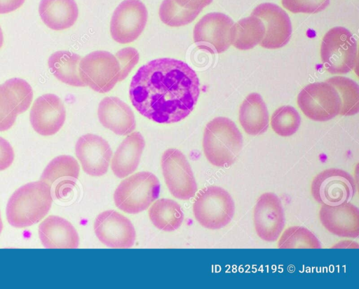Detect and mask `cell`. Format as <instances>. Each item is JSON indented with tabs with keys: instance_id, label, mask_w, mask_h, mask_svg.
Listing matches in <instances>:
<instances>
[{
	"instance_id": "cell-1",
	"label": "cell",
	"mask_w": 359,
	"mask_h": 289,
	"mask_svg": "<svg viewBox=\"0 0 359 289\" xmlns=\"http://www.w3.org/2000/svg\"><path fill=\"white\" fill-rule=\"evenodd\" d=\"M200 94V82L186 62L173 58L153 59L133 77L130 99L145 118L158 123L179 122L193 111Z\"/></svg>"
},
{
	"instance_id": "cell-2",
	"label": "cell",
	"mask_w": 359,
	"mask_h": 289,
	"mask_svg": "<svg viewBox=\"0 0 359 289\" xmlns=\"http://www.w3.org/2000/svg\"><path fill=\"white\" fill-rule=\"evenodd\" d=\"M52 202L49 185L41 180L27 183L11 196L6 206L7 220L16 228L32 226L47 215Z\"/></svg>"
},
{
	"instance_id": "cell-3",
	"label": "cell",
	"mask_w": 359,
	"mask_h": 289,
	"mask_svg": "<svg viewBox=\"0 0 359 289\" xmlns=\"http://www.w3.org/2000/svg\"><path fill=\"white\" fill-rule=\"evenodd\" d=\"M243 147V136L229 118L217 117L205 126L203 149L208 162L214 166L229 167L234 163Z\"/></svg>"
},
{
	"instance_id": "cell-4",
	"label": "cell",
	"mask_w": 359,
	"mask_h": 289,
	"mask_svg": "<svg viewBox=\"0 0 359 289\" xmlns=\"http://www.w3.org/2000/svg\"><path fill=\"white\" fill-rule=\"evenodd\" d=\"M158 178L149 171L137 172L121 182L114 193L115 205L123 212L137 214L148 209L160 194Z\"/></svg>"
},
{
	"instance_id": "cell-5",
	"label": "cell",
	"mask_w": 359,
	"mask_h": 289,
	"mask_svg": "<svg viewBox=\"0 0 359 289\" xmlns=\"http://www.w3.org/2000/svg\"><path fill=\"white\" fill-rule=\"evenodd\" d=\"M196 220L209 230H219L226 226L235 213L234 202L224 188L208 186L197 194L193 204Z\"/></svg>"
},
{
	"instance_id": "cell-6",
	"label": "cell",
	"mask_w": 359,
	"mask_h": 289,
	"mask_svg": "<svg viewBox=\"0 0 359 289\" xmlns=\"http://www.w3.org/2000/svg\"><path fill=\"white\" fill-rule=\"evenodd\" d=\"M320 57L324 68L329 73H347L356 64V40L347 29L333 27L323 38Z\"/></svg>"
},
{
	"instance_id": "cell-7",
	"label": "cell",
	"mask_w": 359,
	"mask_h": 289,
	"mask_svg": "<svg viewBox=\"0 0 359 289\" xmlns=\"http://www.w3.org/2000/svg\"><path fill=\"white\" fill-rule=\"evenodd\" d=\"M79 72L85 85L104 93L119 81L120 66L114 55L105 50H96L81 59Z\"/></svg>"
},
{
	"instance_id": "cell-8",
	"label": "cell",
	"mask_w": 359,
	"mask_h": 289,
	"mask_svg": "<svg viewBox=\"0 0 359 289\" xmlns=\"http://www.w3.org/2000/svg\"><path fill=\"white\" fill-rule=\"evenodd\" d=\"M302 113L314 121H327L339 114L341 99L336 88L328 82L307 85L297 96Z\"/></svg>"
},
{
	"instance_id": "cell-9",
	"label": "cell",
	"mask_w": 359,
	"mask_h": 289,
	"mask_svg": "<svg viewBox=\"0 0 359 289\" xmlns=\"http://www.w3.org/2000/svg\"><path fill=\"white\" fill-rule=\"evenodd\" d=\"M355 190L353 176L336 168L327 169L318 174L311 185L313 198L322 205L336 206L348 202Z\"/></svg>"
},
{
	"instance_id": "cell-10",
	"label": "cell",
	"mask_w": 359,
	"mask_h": 289,
	"mask_svg": "<svg viewBox=\"0 0 359 289\" xmlns=\"http://www.w3.org/2000/svg\"><path fill=\"white\" fill-rule=\"evenodd\" d=\"M233 24L232 19L224 13H209L196 24L194 41L201 49L222 53L232 45Z\"/></svg>"
},
{
	"instance_id": "cell-11",
	"label": "cell",
	"mask_w": 359,
	"mask_h": 289,
	"mask_svg": "<svg viewBox=\"0 0 359 289\" xmlns=\"http://www.w3.org/2000/svg\"><path fill=\"white\" fill-rule=\"evenodd\" d=\"M161 169L165 184L177 199L188 200L194 197L197 184L191 167L184 155L169 148L161 157Z\"/></svg>"
},
{
	"instance_id": "cell-12",
	"label": "cell",
	"mask_w": 359,
	"mask_h": 289,
	"mask_svg": "<svg viewBox=\"0 0 359 289\" xmlns=\"http://www.w3.org/2000/svg\"><path fill=\"white\" fill-rule=\"evenodd\" d=\"M148 11L140 0H123L114 10L110 21V34L118 43L135 41L142 33Z\"/></svg>"
},
{
	"instance_id": "cell-13",
	"label": "cell",
	"mask_w": 359,
	"mask_h": 289,
	"mask_svg": "<svg viewBox=\"0 0 359 289\" xmlns=\"http://www.w3.org/2000/svg\"><path fill=\"white\" fill-rule=\"evenodd\" d=\"M96 237L104 245L114 248L133 246L136 233L131 221L114 210L100 213L94 222Z\"/></svg>"
},
{
	"instance_id": "cell-14",
	"label": "cell",
	"mask_w": 359,
	"mask_h": 289,
	"mask_svg": "<svg viewBox=\"0 0 359 289\" xmlns=\"http://www.w3.org/2000/svg\"><path fill=\"white\" fill-rule=\"evenodd\" d=\"M253 223L258 237L265 241H276L285 226V215L280 198L265 192L258 198L253 211Z\"/></svg>"
},
{
	"instance_id": "cell-15",
	"label": "cell",
	"mask_w": 359,
	"mask_h": 289,
	"mask_svg": "<svg viewBox=\"0 0 359 289\" xmlns=\"http://www.w3.org/2000/svg\"><path fill=\"white\" fill-rule=\"evenodd\" d=\"M251 15L261 19L265 34L259 45L267 49H277L285 45L290 39L292 24L287 13L272 3L258 5Z\"/></svg>"
},
{
	"instance_id": "cell-16",
	"label": "cell",
	"mask_w": 359,
	"mask_h": 289,
	"mask_svg": "<svg viewBox=\"0 0 359 289\" xmlns=\"http://www.w3.org/2000/svg\"><path fill=\"white\" fill-rule=\"evenodd\" d=\"M66 119V110L61 99L54 94H45L35 99L29 113L34 130L44 136L56 134Z\"/></svg>"
},
{
	"instance_id": "cell-17",
	"label": "cell",
	"mask_w": 359,
	"mask_h": 289,
	"mask_svg": "<svg viewBox=\"0 0 359 289\" xmlns=\"http://www.w3.org/2000/svg\"><path fill=\"white\" fill-rule=\"evenodd\" d=\"M75 153L87 174L101 176L107 172L112 150L102 137L94 134L81 136L76 143Z\"/></svg>"
},
{
	"instance_id": "cell-18",
	"label": "cell",
	"mask_w": 359,
	"mask_h": 289,
	"mask_svg": "<svg viewBox=\"0 0 359 289\" xmlns=\"http://www.w3.org/2000/svg\"><path fill=\"white\" fill-rule=\"evenodd\" d=\"M319 218L323 226L334 235L347 238L359 236V210L349 202L336 206L323 205Z\"/></svg>"
},
{
	"instance_id": "cell-19",
	"label": "cell",
	"mask_w": 359,
	"mask_h": 289,
	"mask_svg": "<svg viewBox=\"0 0 359 289\" xmlns=\"http://www.w3.org/2000/svg\"><path fill=\"white\" fill-rule=\"evenodd\" d=\"M97 117L104 127L117 135H128L136 127L133 111L126 103L116 97H106L101 100Z\"/></svg>"
},
{
	"instance_id": "cell-20",
	"label": "cell",
	"mask_w": 359,
	"mask_h": 289,
	"mask_svg": "<svg viewBox=\"0 0 359 289\" xmlns=\"http://www.w3.org/2000/svg\"><path fill=\"white\" fill-rule=\"evenodd\" d=\"M80 168L77 160L70 155H62L53 158L43 170L41 181L53 187L59 198L65 196L75 185Z\"/></svg>"
},
{
	"instance_id": "cell-21",
	"label": "cell",
	"mask_w": 359,
	"mask_h": 289,
	"mask_svg": "<svg viewBox=\"0 0 359 289\" xmlns=\"http://www.w3.org/2000/svg\"><path fill=\"white\" fill-rule=\"evenodd\" d=\"M39 237L46 248H76L79 244L74 227L57 216H49L40 223Z\"/></svg>"
},
{
	"instance_id": "cell-22",
	"label": "cell",
	"mask_w": 359,
	"mask_h": 289,
	"mask_svg": "<svg viewBox=\"0 0 359 289\" xmlns=\"http://www.w3.org/2000/svg\"><path fill=\"white\" fill-rule=\"evenodd\" d=\"M145 142L138 132L129 134L121 143L111 160V169L118 178L132 174L137 168Z\"/></svg>"
},
{
	"instance_id": "cell-23",
	"label": "cell",
	"mask_w": 359,
	"mask_h": 289,
	"mask_svg": "<svg viewBox=\"0 0 359 289\" xmlns=\"http://www.w3.org/2000/svg\"><path fill=\"white\" fill-rule=\"evenodd\" d=\"M39 14L46 27L61 31L72 27L79 16L75 0H41Z\"/></svg>"
},
{
	"instance_id": "cell-24",
	"label": "cell",
	"mask_w": 359,
	"mask_h": 289,
	"mask_svg": "<svg viewBox=\"0 0 359 289\" xmlns=\"http://www.w3.org/2000/svg\"><path fill=\"white\" fill-rule=\"evenodd\" d=\"M269 112L262 97L256 92L248 94L239 109V122L244 131L256 136L264 133L269 127Z\"/></svg>"
},
{
	"instance_id": "cell-25",
	"label": "cell",
	"mask_w": 359,
	"mask_h": 289,
	"mask_svg": "<svg viewBox=\"0 0 359 289\" xmlns=\"http://www.w3.org/2000/svg\"><path fill=\"white\" fill-rule=\"evenodd\" d=\"M81 56L68 50L53 52L48 59L50 71L60 81L74 87H84L81 80L79 65Z\"/></svg>"
},
{
	"instance_id": "cell-26",
	"label": "cell",
	"mask_w": 359,
	"mask_h": 289,
	"mask_svg": "<svg viewBox=\"0 0 359 289\" xmlns=\"http://www.w3.org/2000/svg\"><path fill=\"white\" fill-rule=\"evenodd\" d=\"M149 217L153 225L160 230L172 232L178 229L184 220L180 205L170 199L156 200L149 209Z\"/></svg>"
},
{
	"instance_id": "cell-27",
	"label": "cell",
	"mask_w": 359,
	"mask_h": 289,
	"mask_svg": "<svg viewBox=\"0 0 359 289\" xmlns=\"http://www.w3.org/2000/svg\"><path fill=\"white\" fill-rule=\"evenodd\" d=\"M265 27L258 17L250 15L233 24L232 45L242 50L253 48L262 41Z\"/></svg>"
},
{
	"instance_id": "cell-28",
	"label": "cell",
	"mask_w": 359,
	"mask_h": 289,
	"mask_svg": "<svg viewBox=\"0 0 359 289\" xmlns=\"http://www.w3.org/2000/svg\"><path fill=\"white\" fill-rule=\"evenodd\" d=\"M332 85L340 97L341 109L339 114L353 115L359 111V87L352 79L344 76H334L327 80Z\"/></svg>"
},
{
	"instance_id": "cell-29",
	"label": "cell",
	"mask_w": 359,
	"mask_h": 289,
	"mask_svg": "<svg viewBox=\"0 0 359 289\" xmlns=\"http://www.w3.org/2000/svg\"><path fill=\"white\" fill-rule=\"evenodd\" d=\"M279 248H320L318 239L308 229L301 226L287 228L281 234Z\"/></svg>"
},
{
	"instance_id": "cell-30",
	"label": "cell",
	"mask_w": 359,
	"mask_h": 289,
	"mask_svg": "<svg viewBox=\"0 0 359 289\" xmlns=\"http://www.w3.org/2000/svg\"><path fill=\"white\" fill-rule=\"evenodd\" d=\"M200 13L198 10L182 8L177 5L174 0H163L158 10L161 20L166 25L173 27L190 24Z\"/></svg>"
},
{
	"instance_id": "cell-31",
	"label": "cell",
	"mask_w": 359,
	"mask_h": 289,
	"mask_svg": "<svg viewBox=\"0 0 359 289\" xmlns=\"http://www.w3.org/2000/svg\"><path fill=\"white\" fill-rule=\"evenodd\" d=\"M301 124V117L298 111L291 106H283L272 114L271 126L272 129L280 136H290L294 134Z\"/></svg>"
},
{
	"instance_id": "cell-32",
	"label": "cell",
	"mask_w": 359,
	"mask_h": 289,
	"mask_svg": "<svg viewBox=\"0 0 359 289\" xmlns=\"http://www.w3.org/2000/svg\"><path fill=\"white\" fill-rule=\"evenodd\" d=\"M3 85L9 90L15 101L18 115L25 112L29 108L33 99V90L30 85L20 78L8 79Z\"/></svg>"
},
{
	"instance_id": "cell-33",
	"label": "cell",
	"mask_w": 359,
	"mask_h": 289,
	"mask_svg": "<svg viewBox=\"0 0 359 289\" xmlns=\"http://www.w3.org/2000/svg\"><path fill=\"white\" fill-rule=\"evenodd\" d=\"M18 115L15 101L3 84L0 85V132L9 129Z\"/></svg>"
},
{
	"instance_id": "cell-34",
	"label": "cell",
	"mask_w": 359,
	"mask_h": 289,
	"mask_svg": "<svg viewBox=\"0 0 359 289\" xmlns=\"http://www.w3.org/2000/svg\"><path fill=\"white\" fill-rule=\"evenodd\" d=\"M330 0H282L283 6L293 13H316L325 9Z\"/></svg>"
},
{
	"instance_id": "cell-35",
	"label": "cell",
	"mask_w": 359,
	"mask_h": 289,
	"mask_svg": "<svg viewBox=\"0 0 359 289\" xmlns=\"http://www.w3.org/2000/svg\"><path fill=\"white\" fill-rule=\"evenodd\" d=\"M120 66L119 81L124 80L132 69L138 63L140 55L137 50L132 47H126L119 50L116 53Z\"/></svg>"
},
{
	"instance_id": "cell-36",
	"label": "cell",
	"mask_w": 359,
	"mask_h": 289,
	"mask_svg": "<svg viewBox=\"0 0 359 289\" xmlns=\"http://www.w3.org/2000/svg\"><path fill=\"white\" fill-rule=\"evenodd\" d=\"M14 151L10 143L0 136V171L8 169L14 160Z\"/></svg>"
},
{
	"instance_id": "cell-37",
	"label": "cell",
	"mask_w": 359,
	"mask_h": 289,
	"mask_svg": "<svg viewBox=\"0 0 359 289\" xmlns=\"http://www.w3.org/2000/svg\"><path fill=\"white\" fill-rule=\"evenodd\" d=\"M174 1L182 8L201 12L205 6L210 4L212 0H174Z\"/></svg>"
},
{
	"instance_id": "cell-38",
	"label": "cell",
	"mask_w": 359,
	"mask_h": 289,
	"mask_svg": "<svg viewBox=\"0 0 359 289\" xmlns=\"http://www.w3.org/2000/svg\"><path fill=\"white\" fill-rule=\"evenodd\" d=\"M25 0H0V14L11 13L22 6Z\"/></svg>"
},
{
	"instance_id": "cell-39",
	"label": "cell",
	"mask_w": 359,
	"mask_h": 289,
	"mask_svg": "<svg viewBox=\"0 0 359 289\" xmlns=\"http://www.w3.org/2000/svg\"><path fill=\"white\" fill-rule=\"evenodd\" d=\"M332 248H358V244L355 242H353L352 241H341L335 246H334Z\"/></svg>"
},
{
	"instance_id": "cell-40",
	"label": "cell",
	"mask_w": 359,
	"mask_h": 289,
	"mask_svg": "<svg viewBox=\"0 0 359 289\" xmlns=\"http://www.w3.org/2000/svg\"><path fill=\"white\" fill-rule=\"evenodd\" d=\"M4 43V34L2 32L1 27L0 26V48L2 47Z\"/></svg>"
},
{
	"instance_id": "cell-41",
	"label": "cell",
	"mask_w": 359,
	"mask_h": 289,
	"mask_svg": "<svg viewBox=\"0 0 359 289\" xmlns=\"http://www.w3.org/2000/svg\"><path fill=\"white\" fill-rule=\"evenodd\" d=\"M3 230V223H2V220H1V213H0V234L1 232Z\"/></svg>"
}]
</instances>
